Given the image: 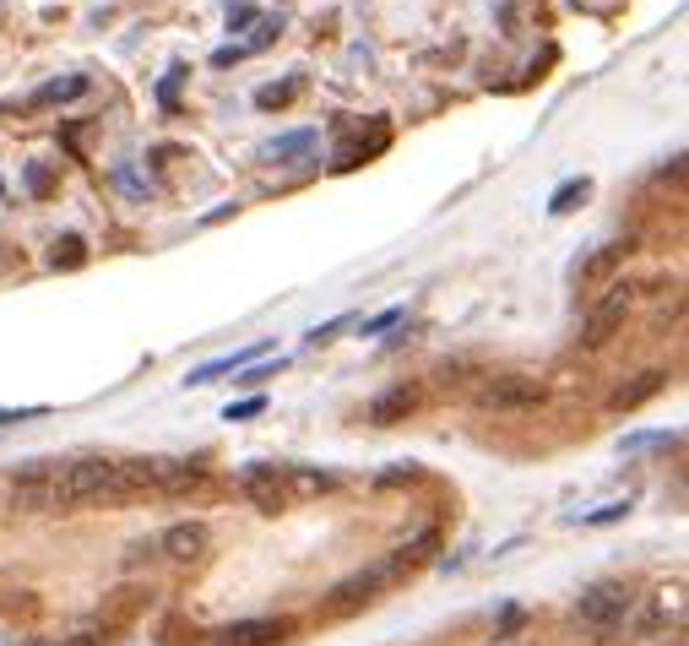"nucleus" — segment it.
<instances>
[{
  "label": "nucleus",
  "instance_id": "obj_1",
  "mask_svg": "<svg viewBox=\"0 0 689 646\" xmlns=\"http://www.w3.org/2000/svg\"><path fill=\"white\" fill-rule=\"evenodd\" d=\"M130 489L126 462L109 456H82V462H61L55 478V511H82V506H104V500H126Z\"/></svg>",
  "mask_w": 689,
  "mask_h": 646
},
{
  "label": "nucleus",
  "instance_id": "obj_2",
  "mask_svg": "<svg viewBox=\"0 0 689 646\" xmlns=\"http://www.w3.org/2000/svg\"><path fill=\"white\" fill-rule=\"evenodd\" d=\"M130 489H163V495H180L201 484V467L195 462H174V456H147V462H126Z\"/></svg>",
  "mask_w": 689,
  "mask_h": 646
},
{
  "label": "nucleus",
  "instance_id": "obj_3",
  "mask_svg": "<svg viewBox=\"0 0 689 646\" xmlns=\"http://www.w3.org/2000/svg\"><path fill=\"white\" fill-rule=\"evenodd\" d=\"M629 305H635V288L629 283H608V294L586 310V321H581V348H603L619 326H625Z\"/></svg>",
  "mask_w": 689,
  "mask_h": 646
},
{
  "label": "nucleus",
  "instance_id": "obj_4",
  "mask_svg": "<svg viewBox=\"0 0 689 646\" xmlns=\"http://www.w3.org/2000/svg\"><path fill=\"white\" fill-rule=\"evenodd\" d=\"M629 603H635V592L619 582H597L581 592V603H575V614L592 625V631H614V625H625Z\"/></svg>",
  "mask_w": 689,
  "mask_h": 646
},
{
  "label": "nucleus",
  "instance_id": "obj_5",
  "mask_svg": "<svg viewBox=\"0 0 689 646\" xmlns=\"http://www.w3.org/2000/svg\"><path fill=\"white\" fill-rule=\"evenodd\" d=\"M55 478H61V462H28V467H17L11 506L17 511H55Z\"/></svg>",
  "mask_w": 689,
  "mask_h": 646
},
{
  "label": "nucleus",
  "instance_id": "obj_6",
  "mask_svg": "<svg viewBox=\"0 0 689 646\" xmlns=\"http://www.w3.org/2000/svg\"><path fill=\"white\" fill-rule=\"evenodd\" d=\"M549 391L538 375H495L489 386L478 391V402L484 407H495V413H527V407H538Z\"/></svg>",
  "mask_w": 689,
  "mask_h": 646
},
{
  "label": "nucleus",
  "instance_id": "obj_7",
  "mask_svg": "<svg viewBox=\"0 0 689 646\" xmlns=\"http://www.w3.org/2000/svg\"><path fill=\"white\" fill-rule=\"evenodd\" d=\"M240 489L251 495V506H261V511H283V506H288V484H283V467H277V462H251V467L240 473Z\"/></svg>",
  "mask_w": 689,
  "mask_h": 646
},
{
  "label": "nucleus",
  "instance_id": "obj_8",
  "mask_svg": "<svg viewBox=\"0 0 689 646\" xmlns=\"http://www.w3.org/2000/svg\"><path fill=\"white\" fill-rule=\"evenodd\" d=\"M206 543H212V532H206V521H174L163 538H158V549L169 554V560H201L206 554Z\"/></svg>",
  "mask_w": 689,
  "mask_h": 646
},
{
  "label": "nucleus",
  "instance_id": "obj_9",
  "mask_svg": "<svg viewBox=\"0 0 689 646\" xmlns=\"http://www.w3.org/2000/svg\"><path fill=\"white\" fill-rule=\"evenodd\" d=\"M266 348L272 342H251V348H240V353H223V359H212V364H195L186 375V386H206V381H223V375H234V370H251L266 359Z\"/></svg>",
  "mask_w": 689,
  "mask_h": 646
},
{
  "label": "nucleus",
  "instance_id": "obj_10",
  "mask_svg": "<svg viewBox=\"0 0 689 646\" xmlns=\"http://www.w3.org/2000/svg\"><path fill=\"white\" fill-rule=\"evenodd\" d=\"M288 636V619H240L229 631H218L212 646H277Z\"/></svg>",
  "mask_w": 689,
  "mask_h": 646
},
{
  "label": "nucleus",
  "instance_id": "obj_11",
  "mask_svg": "<svg viewBox=\"0 0 689 646\" xmlns=\"http://www.w3.org/2000/svg\"><path fill=\"white\" fill-rule=\"evenodd\" d=\"M629 251H635L629 240H608V245H597L592 256H586L581 266H575V277H581L586 288H592V283H608V277H614V272L625 266V256H629Z\"/></svg>",
  "mask_w": 689,
  "mask_h": 646
},
{
  "label": "nucleus",
  "instance_id": "obj_12",
  "mask_svg": "<svg viewBox=\"0 0 689 646\" xmlns=\"http://www.w3.org/2000/svg\"><path fill=\"white\" fill-rule=\"evenodd\" d=\"M413 407H418V391L391 386V391H380L375 402H370V424H396V419H407Z\"/></svg>",
  "mask_w": 689,
  "mask_h": 646
},
{
  "label": "nucleus",
  "instance_id": "obj_13",
  "mask_svg": "<svg viewBox=\"0 0 689 646\" xmlns=\"http://www.w3.org/2000/svg\"><path fill=\"white\" fill-rule=\"evenodd\" d=\"M662 386H668V370H646L640 381H629V386L614 391V396H608V407H614V413H629V407H640L646 396H657Z\"/></svg>",
  "mask_w": 689,
  "mask_h": 646
},
{
  "label": "nucleus",
  "instance_id": "obj_14",
  "mask_svg": "<svg viewBox=\"0 0 689 646\" xmlns=\"http://www.w3.org/2000/svg\"><path fill=\"white\" fill-rule=\"evenodd\" d=\"M315 147H320V136L305 126V130H288V136H277V141H266V158H272V163H299V158H305V152H315Z\"/></svg>",
  "mask_w": 689,
  "mask_h": 646
},
{
  "label": "nucleus",
  "instance_id": "obj_15",
  "mask_svg": "<svg viewBox=\"0 0 689 646\" xmlns=\"http://www.w3.org/2000/svg\"><path fill=\"white\" fill-rule=\"evenodd\" d=\"M87 93V76H55V82H44L28 104L33 109H50V104H71V98H82Z\"/></svg>",
  "mask_w": 689,
  "mask_h": 646
},
{
  "label": "nucleus",
  "instance_id": "obj_16",
  "mask_svg": "<svg viewBox=\"0 0 689 646\" xmlns=\"http://www.w3.org/2000/svg\"><path fill=\"white\" fill-rule=\"evenodd\" d=\"M305 93V76H283V82H266L255 87V109H288L294 98Z\"/></svg>",
  "mask_w": 689,
  "mask_h": 646
},
{
  "label": "nucleus",
  "instance_id": "obj_17",
  "mask_svg": "<svg viewBox=\"0 0 689 646\" xmlns=\"http://www.w3.org/2000/svg\"><path fill=\"white\" fill-rule=\"evenodd\" d=\"M586 195H592V180H586V174H581V180H564L560 191L549 195V212H554V218H564V212H575Z\"/></svg>",
  "mask_w": 689,
  "mask_h": 646
},
{
  "label": "nucleus",
  "instance_id": "obj_18",
  "mask_svg": "<svg viewBox=\"0 0 689 646\" xmlns=\"http://www.w3.org/2000/svg\"><path fill=\"white\" fill-rule=\"evenodd\" d=\"M82 261H87L82 234H65V240H55V251H50V266H55V272H76Z\"/></svg>",
  "mask_w": 689,
  "mask_h": 646
},
{
  "label": "nucleus",
  "instance_id": "obj_19",
  "mask_svg": "<svg viewBox=\"0 0 689 646\" xmlns=\"http://www.w3.org/2000/svg\"><path fill=\"white\" fill-rule=\"evenodd\" d=\"M283 484H294L299 495H315V489H337V478H331V473H315V467H288V473H283Z\"/></svg>",
  "mask_w": 689,
  "mask_h": 646
},
{
  "label": "nucleus",
  "instance_id": "obj_20",
  "mask_svg": "<svg viewBox=\"0 0 689 646\" xmlns=\"http://www.w3.org/2000/svg\"><path fill=\"white\" fill-rule=\"evenodd\" d=\"M277 33H283V17H261L251 39H240V50H245V55H261V50H266V44H272Z\"/></svg>",
  "mask_w": 689,
  "mask_h": 646
},
{
  "label": "nucleus",
  "instance_id": "obj_21",
  "mask_svg": "<svg viewBox=\"0 0 689 646\" xmlns=\"http://www.w3.org/2000/svg\"><path fill=\"white\" fill-rule=\"evenodd\" d=\"M223 11H229V33H245V28H255V22L266 17V11H261V6H251V0H229Z\"/></svg>",
  "mask_w": 689,
  "mask_h": 646
},
{
  "label": "nucleus",
  "instance_id": "obj_22",
  "mask_svg": "<svg viewBox=\"0 0 689 646\" xmlns=\"http://www.w3.org/2000/svg\"><path fill=\"white\" fill-rule=\"evenodd\" d=\"M186 76H190V65H169V76L158 82V104H163L169 115H174V104H180V82H186Z\"/></svg>",
  "mask_w": 689,
  "mask_h": 646
},
{
  "label": "nucleus",
  "instance_id": "obj_23",
  "mask_svg": "<svg viewBox=\"0 0 689 646\" xmlns=\"http://www.w3.org/2000/svg\"><path fill=\"white\" fill-rule=\"evenodd\" d=\"M348 326H353V316H337V321L315 326V331H310V348H326V342H337V337H342Z\"/></svg>",
  "mask_w": 689,
  "mask_h": 646
},
{
  "label": "nucleus",
  "instance_id": "obj_24",
  "mask_svg": "<svg viewBox=\"0 0 689 646\" xmlns=\"http://www.w3.org/2000/svg\"><path fill=\"white\" fill-rule=\"evenodd\" d=\"M255 413H266V396H245V402H229V407H223V419H234V424H245Z\"/></svg>",
  "mask_w": 689,
  "mask_h": 646
},
{
  "label": "nucleus",
  "instance_id": "obj_25",
  "mask_svg": "<svg viewBox=\"0 0 689 646\" xmlns=\"http://www.w3.org/2000/svg\"><path fill=\"white\" fill-rule=\"evenodd\" d=\"M396 321H407V310H402V305H391V310H380L375 321H364V337H380V331H391Z\"/></svg>",
  "mask_w": 689,
  "mask_h": 646
},
{
  "label": "nucleus",
  "instance_id": "obj_26",
  "mask_svg": "<svg viewBox=\"0 0 689 646\" xmlns=\"http://www.w3.org/2000/svg\"><path fill=\"white\" fill-rule=\"evenodd\" d=\"M50 186H55L50 163H28V191H33V195H50Z\"/></svg>",
  "mask_w": 689,
  "mask_h": 646
},
{
  "label": "nucleus",
  "instance_id": "obj_27",
  "mask_svg": "<svg viewBox=\"0 0 689 646\" xmlns=\"http://www.w3.org/2000/svg\"><path fill=\"white\" fill-rule=\"evenodd\" d=\"M277 370H283V359H277V364H251V370H245L240 381H245V386H261V381H272Z\"/></svg>",
  "mask_w": 689,
  "mask_h": 646
},
{
  "label": "nucleus",
  "instance_id": "obj_28",
  "mask_svg": "<svg viewBox=\"0 0 689 646\" xmlns=\"http://www.w3.org/2000/svg\"><path fill=\"white\" fill-rule=\"evenodd\" d=\"M22 419H44V407H0V424H22Z\"/></svg>",
  "mask_w": 689,
  "mask_h": 646
},
{
  "label": "nucleus",
  "instance_id": "obj_29",
  "mask_svg": "<svg viewBox=\"0 0 689 646\" xmlns=\"http://www.w3.org/2000/svg\"><path fill=\"white\" fill-rule=\"evenodd\" d=\"M500 631H505V636H516V631H521V608H516V603L500 614Z\"/></svg>",
  "mask_w": 689,
  "mask_h": 646
},
{
  "label": "nucleus",
  "instance_id": "obj_30",
  "mask_svg": "<svg viewBox=\"0 0 689 646\" xmlns=\"http://www.w3.org/2000/svg\"><path fill=\"white\" fill-rule=\"evenodd\" d=\"M65 646H98V636H76V642H65Z\"/></svg>",
  "mask_w": 689,
  "mask_h": 646
},
{
  "label": "nucleus",
  "instance_id": "obj_31",
  "mask_svg": "<svg viewBox=\"0 0 689 646\" xmlns=\"http://www.w3.org/2000/svg\"><path fill=\"white\" fill-rule=\"evenodd\" d=\"M0 195H6V180H0Z\"/></svg>",
  "mask_w": 689,
  "mask_h": 646
}]
</instances>
